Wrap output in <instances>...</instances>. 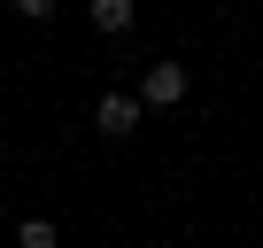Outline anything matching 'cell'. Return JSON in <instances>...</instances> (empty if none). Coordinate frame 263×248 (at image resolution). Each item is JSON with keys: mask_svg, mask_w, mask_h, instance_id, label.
Returning a JSON list of instances; mask_svg holds the SVG:
<instances>
[{"mask_svg": "<svg viewBox=\"0 0 263 248\" xmlns=\"http://www.w3.org/2000/svg\"><path fill=\"white\" fill-rule=\"evenodd\" d=\"M85 16H93V31H101V39H124L132 24H140V8H132V0H93Z\"/></svg>", "mask_w": 263, "mask_h": 248, "instance_id": "3", "label": "cell"}, {"mask_svg": "<svg viewBox=\"0 0 263 248\" xmlns=\"http://www.w3.org/2000/svg\"><path fill=\"white\" fill-rule=\"evenodd\" d=\"M16 248H62L54 217H24V225H16Z\"/></svg>", "mask_w": 263, "mask_h": 248, "instance_id": "4", "label": "cell"}, {"mask_svg": "<svg viewBox=\"0 0 263 248\" xmlns=\"http://www.w3.org/2000/svg\"><path fill=\"white\" fill-rule=\"evenodd\" d=\"M186 85H194L186 62H147V70H140V109H178Z\"/></svg>", "mask_w": 263, "mask_h": 248, "instance_id": "1", "label": "cell"}, {"mask_svg": "<svg viewBox=\"0 0 263 248\" xmlns=\"http://www.w3.org/2000/svg\"><path fill=\"white\" fill-rule=\"evenodd\" d=\"M93 124L108 140H124V132H140V93H101V109H93Z\"/></svg>", "mask_w": 263, "mask_h": 248, "instance_id": "2", "label": "cell"}]
</instances>
